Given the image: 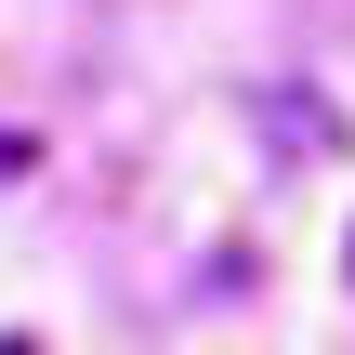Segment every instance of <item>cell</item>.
<instances>
[{"mask_svg":"<svg viewBox=\"0 0 355 355\" xmlns=\"http://www.w3.org/2000/svg\"><path fill=\"white\" fill-rule=\"evenodd\" d=\"M0 355H40V343H26V329H0Z\"/></svg>","mask_w":355,"mask_h":355,"instance_id":"6da1fadb","label":"cell"}]
</instances>
